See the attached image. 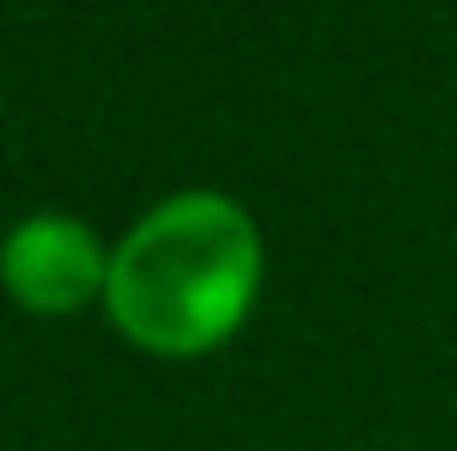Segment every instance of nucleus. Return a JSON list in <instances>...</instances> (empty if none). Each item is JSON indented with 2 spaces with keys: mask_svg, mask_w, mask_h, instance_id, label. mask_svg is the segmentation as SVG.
I'll return each instance as SVG.
<instances>
[{
  "mask_svg": "<svg viewBox=\"0 0 457 451\" xmlns=\"http://www.w3.org/2000/svg\"><path fill=\"white\" fill-rule=\"evenodd\" d=\"M260 291V229L223 192H179L124 235L105 303L112 322L167 359L223 347Z\"/></svg>",
  "mask_w": 457,
  "mask_h": 451,
  "instance_id": "f257e3e1",
  "label": "nucleus"
},
{
  "mask_svg": "<svg viewBox=\"0 0 457 451\" xmlns=\"http://www.w3.org/2000/svg\"><path fill=\"white\" fill-rule=\"evenodd\" d=\"M0 279L25 309H80L93 291H105L112 266L99 254V241L87 235V223L75 217H31L6 235L0 247Z\"/></svg>",
  "mask_w": 457,
  "mask_h": 451,
  "instance_id": "f03ea898",
  "label": "nucleus"
}]
</instances>
